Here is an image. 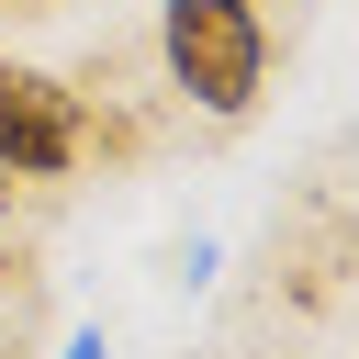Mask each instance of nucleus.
Segmentation results:
<instances>
[{"label":"nucleus","instance_id":"nucleus-1","mask_svg":"<svg viewBox=\"0 0 359 359\" xmlns=\"http://www.w3.org/2000/svg\"><path fill=\"white\" fill-rule=\"evenodd\" d=\"M157 56H168V90L202 101L213 123H236L269 90V22H258V0H168L157 11Z\"/></svg>","mask_w":359,"mask_h":359},{"label":"nucleus","instance_id":"nucleus-3","mask_svg":"<svg viewBox=\"0 0 359 359\" xmlns=\"http://www.w3.org/2000/svg\"><path fill=\"white\" fill-rule=\"evenodd\" d=\"M67 359H112V348H101V337H79V348H67Z\"/></svg>","mask_w":359,"mask_h":359},{"label":"nucleus","instance_id":"nucleus-2","mask_svg":"<svg viewBox=\"0 0 359 359\" xmlns=\"http://www.w3.org/2000/svg\"><path fill=\"white\" fill-rule=\"evenodd\" d=\"M79 157H90L79 90L45 79V67H22V56H0V168L11 180H67Z\"/></svg>","mask_w":359,"mask_h":359}]
</instances>
